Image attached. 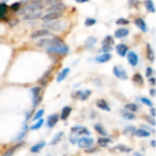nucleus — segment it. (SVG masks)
<instances>
[{
    "instance_id": "38",
    "label": "nucleus",
    "mask_w": 156,
    "mask_h": 156,
    "mask_svg": "<svg viewBox=\"0 0 156 156\" xmlns=\"http://www.w3.org/2000/svg\"><path fill=\"white\" fill-rule=\"evenodd\" d=\"M141 103H142V104H145L147 107H153V104H151V100H150V98L142 97V98H141Z\"/></svg>"
},
{
    "instance_id": "45",
    "label": "nucleus",
    "mask_w": 156,
    "mask_h": 156,
    "mask_svg": "<svg viewBox=\"0 0 156 156\" xmlns=\"http://www.w3.org/2000/svg\"><path fill=\"white\" fill-rule=\"evenodd\" d=\"M116 148H118V150H122V151H129V148H127V147H124V145H118Z\"/></svg>"
},
{
    "instance_id": "48",
    "label": "nucleus",
    "mask_w": 156,
    "mask_h": 156,
    "mask_svg": "<svg viewBox=\"0 0 156 156\" xmlns=\"http://www.w3.org/2000/svg\"><path fill=\"white\" fill-rule=\"evenodd\" d=\"M76 3H86V2H89V0H75Z\"/></svg>"
},
{
    "instance_id": "24",
    "label": "nucleus",
    "mask_w": 156,
    "mask_h": 156,
    "mask_svg": "<svg viewBox=\"0 0 156 156\" xmlns=\"http://www.w3.org/2000/svg\"><path fill=\"white\" fill-rule=\"evenodd\" d=\"M94 129H95V132H97L100 136H107V130H106V129H104L100 122H97V124L94 126Z\"/></svg>"
},
{
    "instance_id": "49",
    "label": "nucleus",
    "mask_w": 156,
    "mask_h": 156,
    "mask_svg": "<svg viewBox=\"0 0 156 156\" xmlns=\"http://www.w3.org/2000/svg\"><path fill=\"white\" fill-rule=\"evenodd\" d=\"M130 2H136V0H130Z\"/></svg>"
},
{
    "instance_id": "20",
    "label": "nucleus",
    "mask_w": 156,
    "mask_h": 156,
    "mask_svg": "<svg viewBox=\"0 0 156 156\" xmlns=\"http://www.w3.org/2000/svg\"><path fill=\"white\" fill-rule=\"evenodd\" d=\"M95 106H97L98 109H101V110H106V112H109V110H110V106H109V103H107L106 100H103V98L97 100V101H95Z\"/></svg>"
},
{
    "instance_id": "46",
    "label": "nucleus",
    "mask_w": 156,
    "mask_h": 156,
    "mask_svg": "<svg viewBox=\"0 0 156 156\" xmlns=\"http://www.w3.org/2000/svg\"><path fill=\"white\" fill-rule=\"evenodd\" d=\"M150 115H151V116L156 115V109H154V107H150Z\"/></svg>"
},
{
    "instance_id": "23",
    "label": "nucleus",
    "mask_w": 156,
    "mask_h": 156,
    "mask_svg": "<svg viewBox=\"0 0 156 156\" xmlns=\"http://www.w3.org/2000/svg\"><path fill=\"white\" fill-rule=\"evenodd\" d=\"M46 145V142L44 141H40V142H37V144H34L32 147H31V153H40L41 150H43V147Z\"/></svg>"
},
{
    "instance_id": "18",
    "label": "nucleus",
    "mask_w": 156,
    "mask_h": 156,
    "mask_svg": "<svg viewBox=\"0 0 156 156\" xmlns=\"http://www.w3.org/2000/svg\"><path fill=\"white\" fill-rule=\"evenodd\" d=\"M110 60H112L110 52H103V54H100L98 57H95V63H107V61H110Z\"/></svg>"
},
{
    "instance_id": "15",
    "label": "nucleus",
    "mask_w": 156,
    "mask_h": 156,
    "mask_svg": "<svg viewBox=\"0 0 156 156\" xmlns=\"http://www.w3.org/2000/svg\"><path fill=\"white\" fill-rule=\"evenodd\" d=\"M22 145H23V141H22V142L19 141L16 145H12V147H9L8 150H5V151H3L2 154H0V156H12V154H14V153H16V151H17V150L22 147Z\"/></svg>"
},
{
    "instance_id": "35",
    "label": "nucleus",
    "mask_w": 156,
    "mask_h": 156,
    "mask_svg": "<svg viewBox=\"0 0 156 156\" xmlns=\"http://www.w3.org/2000/svg\"><path fill=\"white\" fill-rule=\"evenodd\" d=\"M84 25H86V26H94V25H97V19H94V17H87V19L84 20Z\"/></svg>"
},
{
    "instance_id": "5",
    "label": "nucleus",
    "mask_w": 156,
    "mask_h": 156,
    "mask_svg": "<svg viewBox=\"0 0 156 156\" xmlns=\"http://www.w3.org/2000/svg\"><path fill=\"white\" fill-rule=\"evenodd\" d=\"M78 147L80 148H83V150H86V148H89V147H92L94 144H95V141L90 138V136H80V139H78Z\"/></svg>"
},
{
    "instance_id": "30",
    "label": "nucleus",
    "mask_w": 156,
    "mask_h": 156,
    "mask_svg": "<svg viewBox=\"0 0 156 156\" xmlns=\"http://www.w3.org/2000/svg\"><path fill=\"white\" fill-rule=\"evenodd\" d=\"M145 52H147V60L151 63V61H154V52H153V49H151V46L150 44H147L145 46Z\"/></svg>"
},
{
    "instance_id": "9",
    "label": "nucleus",
    "mask_w": 156,
    "mask_h": 156,
    "mask_svg": "<svg viewBox=\"0 0 156 156\" xmlns=\"http://www.w3.org/2000/svg\"><path fill=\"white\" fill-rule=\"evenodd\" d=\"M70 133H75L78 136H90V130L83 127V126H75L70 129Z\"/></svg>"
},
{
    "instance_id": "3",
    "label": "nucleus",
    "mask_w": 156,
    "mask_h": 156,
    "mask_svg": "<svg viewBox=\"0 0 156 156\" xmlns=\"http://www.w3.org/2000/svg\"><path fill=\"white\" fill-rule=\"evenodd\" d=\"M43 25H44V28H48V29H51V31H55V32H61V31H64V28H66V23H64L61 19L54 20V22H44Z\"/></svg>"
},
{
    "instance_id": "50",
    "label": "nucleus",
    "mask_w": 156,
    "mask_h": 156,
    "mask_svg": "<svg viewBox=\"0 0 156 156\" xmlns=\"http://www.w3.org/2000/svg\"><path fill=\"white\" fill-rule=\"evenodd\" d=\"M46 156H51V154H46Z\"/></svg>"
},
{
    "instance_id": "27",
    "label": "nucleus",
    "mask_w": 156,
    "mask_h": 156,
    "mask_svg": "<svg viewBox=\"0 0 156 156\" xmlns=\"http://www.w3.org/2000/svg\"><path fill=\"white\" fill-rule=\"evenodd\" d=\"M121 115H122V118H124V119H129V121L135 119V113H133V112H130V110H127V109H122V110H121Z\"/></svg>"
},
{
    "instance_id": "14",
    "label": "nucleus",
    "mask_w": 156,
    "mask_h": 156,
    "mask_svg": "<svg viewBox=\"0 0 156 156\" xmlns=\"http://www.w3.org/2000/svg\"><path fill=\"white\" fill-rule=\"evenodd\" d=\"M70 73V67H63V69H60V72L57 73V76H55V80H57V83H61L64 78L67 76Z\"/></svg>"
},
{
    "instance_id": "36",
    "label": "nucleus",
    "mask_w": 156,
    "mask_h": 156,
    "mask_svg": "<svg viewBox=\"0 0 156 156\" xmlns=\"http://www.w3.org/2000/svg\"><path fill=\"white\" fill-rule=\"evenodd\" d=\"M43 115H44V110H43V109H38V110L34 113V118H32V119H34V121H37V119L43 118Z\"/></svg>"
},
{
    "instance_id": "13",
    "label": "nucleus",
    "mask_w": 156,
    "mask_h": 156,
    "mask_svg": "<svg viewBox=\"0 0 156 156\" xmlns=\"http://www.w3.org/2000/svg\"><path fill=\"white\" fill-rule=\"evenodd\" d=\"M115 51H116V54H118L119 57H126L127 52H129L130 49H129V44H126V43H119V44L115 46Z\"/></svg>"
},
{
    "instance_id": "8",
    "label": "nucleus",
    "mask_w": 156,
    "mask_h": 156,
    "mask_svg": "<svg viewBox=\"0 0 156 156\" xmlns=\"http://www.w3.org/2000/svg\"><path fill=\"white\" fill-rule=\"evenodd\" d=\"M112 72H113V75L116 78H119V80H127L129 78V75H127V72H126V69L122 66H113Z\"/></svg>"
},
{
    "instance_id": "40",
    "label": "nucleus",
    "mask_w": 156,
    "mask_h": 156,
    "mask_svg": "<svg viewBox=\"0 0 156 156\" xmlns=\"http://www.w3.org/2000/svg\"><path fill=\"white\" fill-rule=\"evenodd\" d=\"M78 139H80V136H76L75 133H72V136L69 138V142H70V144H76V142H78Z\"/></svg>"
},
{
    "instance_id": "4",
    "label": "nucleus",
    "mask_w": 156,
    "mask_h": 156,
    "mask_svg": "<svg viewBox=\"0 0 156 156\" xmlns=\"http://www.w3.org/2000/svg\"><path fill=\"white\" fill-rule=\"evenodd\" d=\"M113 41H115V37L113 35H107L103 38V43H101V51L103 52H110L112 48H113Z\"/></svg>"
},
{
    "instance_id": "16",
    "label": "nucleus",
    "mask_w": 156,
    "mask_h": 156,
    "mask_svg": "<svg viewBox=\"0 0 156 156\" xmlns=\"http://www.w3.org/2000/svg\"><path fill=\"white\" fill-rule=\"evenodd\" d=\"M133 23H135V26L141 31V32H147L148 31V28H147V23L144 22V19H141V17H138V19H135L133 20Z\"/></svg>"
},
{
    "instance_id": "39",
    "label": "nucleus",
    "mask_w": 156,
    "mask_h": 156,
    "mask_svg": "<svg viewBox=\"0 0 156 156\" xmlns=\"http://www.w3.org/2000/svg\"><path fill=\"white\" fill-rule=\"evenodd\" d=\"M116 25H118V26H127V25H129V20H127V19H118V20H116Z\"/></svg>"
},
{
    "instance_id": "12",
    "label": "nucleus",
    "mask_w": 156,
    "mask_h": 156,
    "mask_svg": "<svg viewBox=\"0 0 156 156\" xmlns=\"http://www.w3.org/2000/svg\"><path fill=\"white\" fill-rule=\"evenodd\" d=\"M129 34H130V31L126 28V26H119L116 31H115V34H113V37L115 38H118V40H122V38H126V37H129Z\"/></svg>"
},
{
    "instance_id": "44",
    "label": "nucleus",
    "mask_w": 156,
    "mask_h": 156,
    "mask_svg": "<svg viewBox=\"0 0 156 156\" xmlns=\"http://www.w3.org/2000/svg\"><path fill=\"white\" fill-rule=\"evenodd\" d=\"M145 119H147V121H148V122H150L151 126H154V119L151 118V115H150V116H145Z\"/></svg>"
},
{
    "instance_id": "28",
    "label": "nucleus",
    "mask_w": 156,
    "mask_h": 156,
    "mask_svg": "<svg viewBox=\"0 0 156 156\" xmlns=\"http://www.w3.org/2000/svg\"><path fill=\"white\" fill-rule=\"evenodd\" d=\"M132 81H135V84H138V86H142L144 84V76L141 73H135L132 76Z\"/></svg>"
},
{
    "instance_id": "43",
    "label": "nucleus",
    "mask_w": 156,
    "mask_h": 156,
    "mask_svg": "<svg viewBox=\"0 0 156 156\" xmlns=\"http://www.w3.org/2000/svg\"><path fill=\"white\" fill-rule=\"evenodd\" d=\"M148 83H150L151 87H154V86H156V78H154V76H150V78H148Z\"/></svg>"
},
{
    "instance_id": "29",
    "label": "nucleus",
    "mask_w": 156,
    "mask_h": 156,
    "mask_svg": "<svg viewBox=\"0 0 156 156\" xmlns=\"http://www.w3.org/2000/svg\"><path fill=\"white\" fill-rule=\"evenodd\" d=\"M22 8H23V3H22V2H16V3L9 5V11H11V12H20Z\"/></svg>"
},
{
    "instance_id": "21",
    "label": "nucleus",
    "mask_w": 156,
    "mask_h": 156,
    "mask_svg": "<svg viewBox=\"0 0 156 156\" xmlns=\"http://www.w3.org/2000/svg\"><path fill=\"white\" fill-rule=\"evenodd\" d=\"M95 44H97V37H94V35L87 37V38H86V41H84V46H86L87 49H92V48H95Z\"/></svg>"
},
{
    "instance_id": "37",
    "label": "nucleus",
    "mask_w": 156,
    "mask_h": 156,
    "mask_svg": "<svg viewBox=\"0 0 156 156\" xmlns=\"http://www.w3.org/2000/svg\"><path fill=\"white\" fill-rule=\"evenodd\" d=\"M61 138H63V132H58V133H57V135H55V136L52 138L51 144H57V142H58V141H60Z\"/></svg>"
},
{
    "instance_id": "25",
    "label": "nucleus",
    "mask_w": 156,
    "mask_h": 156,
    "mask_svg": "<svg viewBox=\"0 0 156 156\" xmlns=\"http://www.w3.org/2000/svg\"><path fill=\"white\" fill-rule=\"evenodd\" d=\"M110 142H112V139H110L109 136H100V138H98V145H100V147H107Z\"/></svg>"
},
{
    "instance_id": "41",
    "label": "nucleus",
    "mask_w": 156,
    "mask_h": 156,
    "mask_svg": "<svg viewBox=\"0 0 156 156\" xmlns=\"http://www.w3.org/2000/svg\"><path fill=\"white\" fill-rule=\"evenodd\" d=\"M127 135H136V127H126Z\"/></svg>"
},
{
    "instance_id": "10",
    "label": "nucleus",
    "mask_w": 156,
    "mask_h": 156,
    "mask_svg": "<svg viewBox=\"0 0 156 156\" xmlns=\"http://www.w3.org/2000/svg\"><path fill=\"white\" fill-rule=\"evenodd\" d=\"M90 95H92V90L86 89V90H78V92H75V94H73V98H75V100L86 101V100H89V98H90Z\"/></svg>"
},
{
    "instance_id": "32",
    "label": "nucleus",
    "mask_w": 156,
    "mask_h": 156,
    "mask_svg": "<svg viewBox=\"0 0 156 156\" xmlns=\"http://www.w3.org/2000/svg\"><path fill=\"white\" fill-rule=\"evenodd\" d=\"M124 109H127V110H130V112H133V113H136V112L139 110V106H138L136 103H127Z\"/></svg>"
},
{
    "instance_id": "1",
    "label": "nucleus",
    "mask_w": 156,
    "mask_h": 156,
    "mask_svg": "<svg viewBox=\"0 0 156 156\" xmlns=\"http://www.w3.org/2000/svg\"><path fill=\"white\" fill-rule=\"evenodd\" d=\"M44 51L49 54V55H55V57H66L67 54H69V46L64 43V41H61V43H57V44H51V46H48V48H44Z\"/></svg>"
},
{
    "instance_id": "19",
    "label": "nucleus",
    "mask_w": 156,
    "mask_h": 156,
    "mask_svg": "<svg viewBox=\"0 0 156 156\" xmlns=\"http://www.w3.org/2000/svg\"><path fill=\"white\" fill-rule=\"evenodd\" d=\"M51 75H52V67H51V69H48V72H46V73H44V75L40 78V80H38V84L44 87V86L49 83V80H51Z\"/></svg>"
},
{
    "instance_id": "33",
    "label": "nucleus",
    "mask_w": 156,
    "mask_h": 156,
    "mask_svg": "<svg viewBox=\"0 0 156 156\" xmlns=\"http://www.w3.org/2000/svg\"><path fill=\"white\" fill-rule=\"evenodd\" d=\"M28 130H29V127L26 126V121H25V126H23V130H22V132H20L19 135H17V138H16V141L19 142L20 139H23V138H25V135L28 133Z\"/></svg>"
},
{
    "instance_id": "34",
    "label": "nucleus",
    "mask_w": 156,
    "mask_h": 156,
    "mask_svg": "<svg viewBox=\"0 0 156 156\" xmlns=\"http://www.w3.org/2000/svg\"><path fill=\"white\" fill-rule=\"evenodd\" d=\"M43 124H44V121H43V118H40V119H37V121H35V122L29 127V130H38V129H40Z\"/></svg>"
},
{
    "instance_id": "2",
    "label": "nucleus",
    "mask_w": 156,
    "mask_h": 156,
    "mask_svg": "<svg viewBox=\"0 0 156 156\" xmlns=\"http://www.w3.org/2000/svg\"><path fill=\"white\" fill-rule=\"evenodd\" d=\"M31 97H32V106L37 107L40 103H41V98H43V86H34L31 87Z\"/></svg>"
},
{
    "instance_id": "17",
    "label": "nucleus",
    "mask_w": 156,
    "mask_h": 156,
    "mask_svg": "<svg viewBox=\"0 0 156 156\" xmlns=\"http://www.w3.org/2000/svg\"><path fill=\"white\" fill-rule=\"evenodd\" d=\"M58 119H60V115H58V113H52V115L46 119V127H49V129L55 127V124L58 122Z\"/></svg>"
},
{
    "instance_id": "6",
    "label": "nucleus",
    "mask_w": 156,
    "mask_h": 156,
    "mask_svg": "<svg viewBox=\"0 0 156 156\" xmlns=\"http://www.w3.org/2000/svg\"><path fill=\"white\" fill-rule=\"evenodd\" d=\"M49 35H52L51 29H48V28H41V29H38V31H34V32L31 34V38L38 40V38H43V37H49Z\"/></svg>"
},
{
    "instance_id": "26",
    "label": "nucleus",
    "mask_w": 156,
    "mask_h": 156,
    "mask_svg": "<svg viewBox=\"0 0 156 156\" xmlns=\"http://www.w3.org/2000/svg\"><path fill=\"white\" fill-rule=\"evenodd\" d=\"M144 8L148 11V12H154L156 8H154V3H153V0H144Z\"/></svg>"
},
{
    "instance_id": "22",
    "label": "nucleus",
    "mask_w": 156,
    "mask_h": 156,
    "mask_svg": "<svg viewBox=\"0 0 156 156\" xmlns=\"http://www.w3.org/2000/svg\"><path fill=\"white\" fill-rule=\"evenodd\" d=\"M70 112H72V107H70V106H64V107L61 109L60 119H67V118H69V115H70Z\"/></svg>"
},
{
    "instance_id": "11",
    "label": "nucleus",
    "mask_w": 156,
    "mask_h": 156,
    "mask_svg": "<svg viewBox=\"0 0 156 156\" xmlns=\"http://www.w3.org/2000/svg\"><path fill=\"white\" fill-rule=\"evenodd\" d=\"M126 58H127V61H129V64H130L132 67H136V66H138V63H139L138 54H136V52H133V51H129V52H127V55H126Z\"/></svg>"
},
{
    "instance_id": "7",
    "label": "nucleus",
    "mask_w": 156,
    "mask_h": 156,
    "mask_svg": "<svg viewBox=\"0 0 156 156\" xmlns=\"http://www.w3.org/2000/svg\"><path fill=\"white\" fill-rule=\"evenodd\" d=\"M9 5L6 2H0V22H6L9 14Z\"/></svg>"
},
{
    "instance_id": "47",
    "label": "nucleus",
    "mask_w": 156,
    "mask_h": 156,
    "mask_svg": "<svg viewBox=\"0 0 156 156\" xmlns=\"http://www.w3.org/2000/svg\"><path fill=\"white\" fill-rule=\"evenodd\" d=\"M150 95H151V97H154V95H156V89H154V87H151V89H150Z\"/></svg>"
},
{
    "instance_id": "42",
    "label": "nucleus",
    "mask_w": 156,
    "mask_h": 156,
    "mask_svg": "<svg viewBox=\"0 0 156 156\" xmlns=\"http://www.w3.org/2000/svg\"><path fill=\"white\" fill-rule=\"evenodd\" d=\"M145 76H147V78L153 76V69H151V67H147V69H145Z\"/></svg>"
},
{
    "instance_id": "31",
    "label": "nucleus",
    "mask_w": 156,
    "mask_h": 156,
    "mask_svg": "<svg viewBox=\"0 0 156 156\" xmlns=\"http://www.w3.org/2000/svg\"><path fill=\"white\" fill-rule=\"evenodd\" d=\"M150 130H147V129H136V136H139V138H147V136H150Z\"/></svg>"
}]
</instances>
